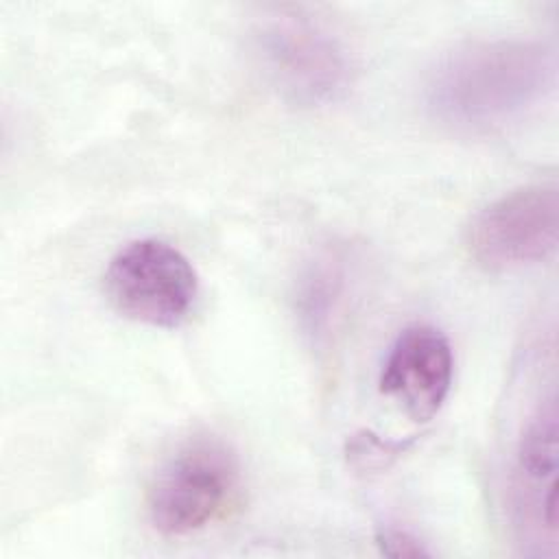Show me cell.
I'll use <instances>...</instances> for the list:
<instances>
[{
    "label": "cell",
    "instance_id": "obj_4",
    "mask_svg": "<svg viewBox=\"0 0 559 559\" xmlns=\"http://www.w3.org/2000/svg\"><path fill=\"white\" fill-rule=\"evenodd\" d=\"M258 57L284 98L304 107L338 100L352 83V61L323 26L280 15L258 33Z\"/></svg>",
    "mask_w": 559,
    "mask_h": 559
},
{
    "label": "cell",
    "instance_id": "obj_3",
    "mask_svg": "<svg viewBox=\"0 0 559 559\" xmlns=\"http://www.w3.org/2000/svg\"><path fill=\"white\" fill-rule=\"evenodd\" d=\"M105 295L127 319L153 328H177L194 310L199 277L173 245L142 238L122 247L107 264Z\"/></svg>",
    "mask_w": 559,
    "mask_h": 559
},
{
    "label": "cell",
    "instance_id": "obj_7",
    "mask_svg": "<svg viewBox=\"0 0 559 559\" xmlns=\"http://www.w3.org/2000/svg\"><path fill=\"white\" fill-rule=\"evenodd\" d=\"M518 507L544 542L557 539V402L544 400L528 417L518 443Z\"/></svg>",
    "mask_w": 559,
    "mask_h": 559
},
{
    "label": "cell",
    "instance_id": "obj_1",
    "mask_svg": "<svg viewBox=\"0 0 559 559\" xmlns=\"http://www.w3.org/2000/svg\"><path fill=\"white\" fill-rule=\"evenodd\" d=\"M555 52L539 39H480L448 52L430 72V114L459 131L504 127L555 85Z\"/></svg>",
    "mask_w": 559,
    "mask_h": 559
},
{
    "label": "cell",
    "instance_id": "obj_5",
    "mask_svg": "<svg viewBox=\"0 0 559 559\" xmlns=\"http://www.w3.org/2000/svg\"><path fill=\"white\" fill-rule=\"evenodd\" d=\"M557 236V186L535 183L507 192L483 207L467 227V249L480 266L507 271L550 258Z\"/></svg>",
    "mask_w": 559,
    "mask_h": 559
},
{
    "label": "cell",
    "instance_id": "obj_2",
    "mask_svg": "<svg viewBox=\"0 0 559 559\" xmlns=\"http://www.w3.org/2000/svg\"><path fill=\"white\" fill-rule=\"evenodd\" d=\"M240 467L218 439L199 437L168 456L146 491V515L162 535H190L218 520L238 498Z\"/></svg>",
    "mask_w": 559,
    "mask_h": 559
},
{
    "label": "cell",
    "instance_id": "obj_8",
    "mask_svg": "<svg viewBox=\"0 0 559 559\" xmlns=\"http://www.w3.org/2000/svg\"><path fill=\"white\" fill-rule=\"evenodd\" d=\"M349 295L347 255L328 249L308 264L297 288V314L304 332L323 343L336 330Z\"/></svg>",
    "mask_w": 559,
    "mask_h": 559
},
{
    "label": "cell",
    "instance_id": "obj_6",
    "mask_svg": "<svg viewBox=\"0 0 559 559\" xmlns=\"http://www.w3.org/2000/svg\"><path fill=\"white\" fill-rule=\"evenodd\" d=\"M454 373L448 336L428 323L404 328L393 341L380 373V391L408 417L430 419L445 402Z\"/></svg>",
    "mask_w": 559,
    "mask_h": 559
},
{
    "label": "cell",
    "instance_id": "obj_9",
    "mask_svg": "<svg viewBox=\"0 0 559 559\" xmlns=\"http://www.w3.org/2000/svg\"><path fill=\"white\" fill-rule=\"evenodd\" d=\"M378 544L382 548L384 555L389 557H421L428 555V550L408 533L404 531H395V528H386L380 533Z\"/></svg>",
    "mask_w": 559,
    "mask_h": 559
}]
</instances>
